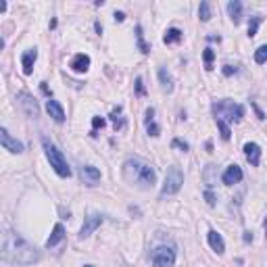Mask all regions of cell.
I'll list each match as a JSON object with an SVG mask.
<instances>
[{"label":"cell","instance_id":"29","mask_svg":"<svg viewBox=\"0 0 267 267\" xmlns=\"http://www.w3.org/2000/svg\"><path fill=\"white\" fill-rule=\"evenodd\" d=\"M203 57H205V65H207V69H213V59H215V52H213L211 48H207Z\"/></svg>","mask_w":267,"mask_h":267},{"label":"cell","instance_id":"34","mask_svg":"<svg viewBox=\"0 0 267 267\" xmlns=\"http://www.w3.org/2000/svg\"><path fill=\"white\" fill-rule=\"evenodd\" d=\"M136 88H138V94H144V86H142V78H136Z\"/></svg>","mask_w":267,"mask_h":267},{"label":"cell","instance_id":"17","mask_svg":"<svg viewBox=\"0 0 267 267\" xmlns=\"http://www.w3.org/2000/svg\"><path fill=\"white\" fill-rule=\"evenodd\" d=\"M157 75H159V84H161V90L163 92H173V78H171V73L165 69V67H159V71H157Z\"/></svg>","mask_w":267,"mask_h":267},{"label":"cell","instance_id":"1","mask_svg":"<svg viewBox=\"0 0 267 267\" xmlns=\"http://www.w3.org/2000/svg\"><path fill=\"white\" fill-rule=\"evenodd\" d=\"M0 255H3V261L13 265H33L42 257L38 248L13 230H7L3 234V253Z\"/></svg>","mask_w":267,"mask_h":267},{"label":"cell","instance_id":"3","mask_svg":"<svg viewBox=\"0 0 267 267\" xmlns=\"http://www.w3.org/2000/svg\"><path fill=\"white\" fill-rule=\"evenodd\" d=\"M42 146H44L46 159H48L50 167L55 169V173L61 175V177H71V167H69V163H67V159L63 157V152H61L55 144H52L48 138H42Z\"/></svg>","mask_w":267,"mask_h":267},{"label":"cell","instance_id":"24","mask_svg":"<svg viewBox=\"0 0 267 267\" xmlns=\"http://www.w3.org/2000/svg\"><path fill=\"white\" fill-rule=\"evenodd\" d=\"M259 25H261V17H259V15L251 17V21H248V38H253V35H257Z\"/></svg>","mask_w":267,"mask_h":267},{"label":"cell","instance_id":"4","mask_svg":"<svg viewBox=\"0 0 267 267\" xmlns=\"http://www.w3.org/2000/svg\"><path fill=\"white\" fill-rule=\"evenodd\" d=\"M213 113H215V119H221V121L227 119L232 123H238L244 117V106L234 100H219L213 104Z\"/></svg>","mask_w":267,"mask_h":267},{"label":"cell","instance_id":"28","mask_svg":"<svg viewBox=\"0 0 267 267\" xmlns=\"http://www.w3.org/2000/svg\"><path fill=\"white\" fill-rule=\"evenodd\" d=\"M213 171H215V165H207V169H205V182L209 186L215 184V180H213Z\"/></svg>","mask_w":267,"mask_h":267},{"label":"cell","instance_id":"21","mask_svg":"<svg viewBox=\"0 0 267 267\" xmlns=\"http://www.w3.org/2000/svg\"><path fill=\"white\" fill-rule=\"evenodd\" d=\"M182 38H184V31H182V29L169 27V29L165 31V35H163V42H165V44H175V42H182Z\"/></svg>","mask_w":267,"mask_h":267},{"label":"cell","instance_id":"16","mask_svg":"<svg viewBox=\"0 0 267 267\" xmlns=\"http://www.w3.org/2000/svg\"><path fill=\"white\" fill-rule=\"evenodd\" d=\"M71 69L75 71V73H86L88 69H90V57L84 55V52H80V55H75L73 59H71Z\"/></svg>","mask_w":267,"mask_h":267},{"label":"cell","instance_id":"5","mask_svg":"<svg viewBox=\"0 0 267 267\" xmlns=\"http://www.w3.org/2000/svg\"><path fill=\"white\" fill-rule=\"evenodd\" d=\"M182 184H184V173L177 165H171L167 169V175H165V182H163V188H161V197H171V194H177L182 190Z\"/></svg>","mask_w":267,"mask_h":267},{"label":"cell","instance_id":"27","mask_svg":"<svg viewBox=\"0 0 267 267\" xmlns=\"http://www.w3.org/2000/svg\"><path fill=\"white\" fill-rule=\"evenodd\" d=\"M217 128H219V132H221V138H223V140H230V136H232V132H230L227 121H221V119H217Z\"/></svg>","mask_w":267,"mask_h":267},{"label":"cell","instance_id":"31","mask_svg":"<svg viewBox=\"0 0 267 267\" xmlns=\"http://www.w3.org/2000/svg\"><path fill=\"white\" fill-rule=\"evenodd\" d=\"M173 146H175V148H180V150H184V152H188V148H190V146L186 144V142L180 140V138H175V140H173Z\"/></svg>","mask_w":267,"mask_h":267},{"label":"cell","instance_id":"23","mask_svg":"<svg viewBox=\"0 0 267 267\" xmlns=\"http://www.w3.org/2000/svg\"><path fill=\"white\" fill-rule=\"evenodd\" d=\"M121 106H117V109H113V113H111V121H113V126H115V130H121L123 126H126V119L121 117Z\"/></svg>","mask_w":267,"mask_h":267},{"label":"cell","instance_id":"6","mask_svg":"<svg viewBox=\"0 0 267 267\" xmlns=\"http://www.w3.org/2000/svg\"><path fill=\"white\" fill-rule=\"evenodd\" d=\"M150 263L155 267H171L175 263V248L173 246H157L150 253Z\"/></svg>","mask_w":267,"mask_h":267},{"label":"cell","instance_id":"33","mask_svg":"<svg viewBox=\"0 0 267 267\" xmlns=\"http://www.w3.org/2000/svg\"><path fill=\"white\" fill-rule=\"evenodd\" d=\"M232 73H238V67H232V65H225V67H223V75H232Z\"/></svg>","mask_w":267,"mask_h":267},{"label":"cell","instance_id":"14","mask_svg":"<svg viewBox=\"0 0 267 267\" xmlns=\"http://www.w3.org/2000/svg\"><path fill=\"white\" fill-rule=\"evenodd\" d=\"M207 240H209V246H211L217 255H223V251H225V242H223V238H221V234L217 232V230H209Z\"/></svg>","mask_w":267,"mask_h":267},{"label":"cell","instance_id":"8","mask_svg":"<svg viewBox=\"0 0 267 267\" xmlns=\"http://www.w3.org/2000/svg\"><path fill=\"white\" fill-rule=\"evenodd\" d=\"M17 100H19V106H21V111L25 113V117L35 119L40 115V106H38V102H35V98L31 94L21 92V94H17Z\"/></svg>","mask_w":267,"mask_h":267},{"label":"cell","instance_id":"22","mask_svg":"<svg viewBox=\"0 0 267 267\" xmlns=\"http://www.w3.org/2000/svg\"><path fill=\"white\" fill-rule=\"evenodd\" d=\"M136 40H138V48H140V52L148 55V52H150V46L144 42V33H142V27H140V25L136 27Z\"/></svg>","mask_w":267,"mask_h":267},{"label":"cell","instance_id":"38","mask_svg":"<svg viewBox=\"0 0 267 267\" xmlns=\"http://www.w3.org/2000/svg\"><path fill=\"white\" fill-rule=\"evenodd\" d=\"M84 267H94V265H84Z\"/></svg>","mask_w":267,"mask_h":267},{"label":"cell","instance_id":"11","mask_svg":"<svg viewBox=\"0 0 267 267\" xmlns=\"http://www.w3.org/2000/svg\"><path fill=\"white\" fill-rule=\"evenodd\" d=\"M244 177V173H242V169L238 167V165H230L225 171H223V175H221V182L225 184V186H234V184H238L240 180Z\"/></svg>","mask_w":267,"mask_h":267},{"label":"cell","instance_id":"25","mask_svg":"<svg viewBox=\"0 0 267 267\" xmlns=\"http://www.w3.org/2000/svg\"><path fill=\"white\" fill-rule=\"evenodd\" d=\"M199 19L201 21H209L211 19V5L209 3H201V7H199Z\"/></svg>","mask_w":267,"mask_h":267},{"label":"cell","instance_id":"10","mask_svg":"<svg viewBox=\"0 0 267 267\" xmlns=\"http://www.w3.org/2000/svg\"><path fill=\"white\" fill-rule=\"evenodd\" d=\"M244 157H246V161L251 163L253 167H257L261 163V146L257 144V142H246L244 144Z\"/></svg>","mask_w":267,"mask_h":267},{"label":"cell","instance_id":"26","mask_svg":"<svg viewBox=\"0 0 267 267\" xmlns=\"http://www.w3.org/2000/svg\"><path fill=\"white\" fill-rule=\"evenodd\" d=\"M255 61H257L259 65L267 63V44H263V46H259V48L255 50Z\"/></svg>","mask_w":267,"mask_h":267},{"label":"cell","instance_id":"13","mask_svg":"<svg viewBox=\"0 0 267 267\" xmlns=\"http://www.w3.org/2000/svg\"><path fill=\"white\" fill-rule=\"evenodd\" d=\"M144 126H146V132H148V136H159L161 134V126L155 121V109L152 106H148L146 109V113H144Z\"/></svg>","mask_w":267,"mask_h":267},{"label":"cell","instance_id":"35","mask_svg":"<svg viewBox=\"0 0 267 267\" xmlns=\"http://www.w3.org/2000/svg\"><path fill=\"white\" fill-rule=\"evenodd\" d=\"M115 21H126V15H123V13H115Z\"/></svg>","mask_w":267,"mask_h":267},{"label":"cell","instance_id":"2","mask_svg":"<svg viewBox=\"0 0 267 267\" xmlns=\"http://www.w3.org/2000/svg\"><path fill=\"white\" fill-rule=\"evenodd\" d=\"M123 180L130 186H136L138 190H150L157 184V171L150 163H146L140 157H130L121 165Z\"/></svg>","mask_w":267,"mask_h":267},{"label":"cell","instance_id":"12","mask_svg":"<svg viewBox=\"0 0 267 267\" xmlns=\"http://www.w3.org/2000/svg\"><path fill=\"white\" fill-rule=\"evenodd\" d=\"M46 111H48V115H50L52 119H55L57 123H63V121H65V109L61 106L59 100L48 98V100H46Z\"/></svg>","mask_w":267,"mask_h":267},{"label":"cell","instance_id":"18","mask_svg":"<svg viewBox=\"0 0 267 267\" xmlns=\"http://www.w3.org/2000/svg\"><path fill=\"white\" fill-rule=\"evenodd\" d=\"M65 240V227L61 225V223H57L55 225V230H52V234H50V238L46 240V248H55L57 244H61Z\"/></svg>","mask_w":267,"mask_h":267},{"label":"cell","instance_id":"30","mask_svg":"<svg viewBox=\"0 0 267 267\" xmlns=\"http://www.w3.org/2000/svg\"><path fill=\"white\" fill-rule=\"evenodd\" d=\"M104 123H106V121H104L102 117H94V119H92V128H94V130H92V136H96V130H98V128H100V130L104 128Z\"/></svg>","mask_w":267,"mask_h":267},{"label":"cell","instance_id":"15","mask_svg":"<svg viewBox=\"0 0 267 267\" xmlns=\"http://www.w3.org/2000/svg\"><path fill=\"white\" fill-rule=\"evenodd\" d=\"M35 59H38V50L35 48H27L21 57V65H23V73L25 75H31L33 71V65H35Z\"/></svg>","mask_w":267,"mask_h":267},{"label":"cell","instance_id":"20","mask_svg":"<svg viewBox=\"0 0 267 267\" xmlns=\"http://www.w3.org/2000/svg\"><path fill=\"white\" fill-rule=\"evenodd\" d=\"M82 175L88 180V184L94 186V184L100 180V169H96L94 165H84V167H82Z\"/></svg>","mask_w":267,"mask_h":267},{"label":"cell","instance_id":"32","mask_svg":"<svg viewBox=\"0 0 267 267\" xmlns=\"http://www.w3.org/2000/svg\"><path fill=\"white\" fill-rule=\"evenodd\" d=\"M205 199H207V203H209L211 207H213V205L217 203V199H215V194H213L211 190H207V192H205Z\"/></svg>","mask_w":267,"mask_h":267},{"label":"cell","instance_id":"9","mask_svg":"<svg viewBox=\"0 0 267 267\" xmlns=\"http://www.w3.org/2000/svg\"><path fill=\"white\" fill-rule=\"evenodd\" d=\"M0 144H3L5 150L13 152V155H21V152H23V144H21L19 140H15V138L7 132V128H0Z\"/></svg>","mask_w":267,"mask_h":267},{"label":"cell","instance_id":"36","mask_svg":"<svg viewBox=\"0 0 267 267\" xmlns=\"http://www.w3.org/2000/svg\"><path fill=\"white\" fill-rule=\"evenodd\" d=\"M244 242H253V234L251 232H244Z\"/></svg>","mask_w":267,"mask_h":267},{"label":"cell","instance_id":"19","mask_svg":"<svg viewBox=\"0 0 267 267\" xmlns=\"http://www.w3.org/2000/svg\"><path fill=\"white\" fill-rule=\"evenodd\" d=\"M227 15L234 23H240V19H242V3L240 0H230L227 3Z\"/></svg>","mask_w":267,"mask_h":267},{"label":"cell","instance_id":"37","mask_svg":"<svg viewBox=\"0 0 267 267\" xmlns=\"http://www.w3.org/2000/svg\"><path fill=\"white\" fill-rule=\"evenodd\" d=\"M265 236H267V219H265Z\"/></svg>","mask_w":267,"mask_h":267},{"label":"cell","instance_id":"7","mask_svg":"<svg viewBox=\"0 0 267 267\" xmlns=\"http://www.w3.org/2000/svg\"><path fill=\"white\" fill-rule=\"evenodd\" d=\"M104 223V217L100 215V213H90V215L86 217L82 230H80V240H86V238H90L94 234V230H98L100 225Z\"/></svg>","mask_w":267,"mask_h":267}]
</instances>
